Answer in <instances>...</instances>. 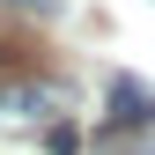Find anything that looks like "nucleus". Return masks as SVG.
<instances>
[{"label":"nucleus","mask_w":155,"mask_h":155,"mask_svg":"<svg viewBox=\"0 0 155 155\" xmlns=\"http://www.w3.org/2000/svg\"><path fill=\"white\" fill-rule=\"evenodd\" d=\"M59 118H67V89L45 81V74H22V81L0 89V126H8V133H45Z\"/></svg>","instance_id":"1"},{"label":"nucleus","mask_w":155,"mask_h":155,"mask_svg":"<svg viewBox=\"0 0 155 155\" xmlns=\"http://www.w3.org/2000/svg\"><path fill=\"white\" fill-rule=\"evenodd\" d=\"M148 118H155V96L118 74V81H111V126H148Z\"/></svg>","instance_id":"2"},{"label":"nucleus","mask_w":155,"mask_h":155,"mask_svg":"<svg viewBox=\"0 0 155 155\" xmlns=\"http://www.w3.org/2000/svg\"><path fill=\"white\" fill-rule=\"evenodd\" d=\"M45 148H52V155H74V148H81V133L59 118V126H45Z\"/></svg>","instance_id":"3"},{"label":"nucleus","mask_w":155,"mask_h":155,"mask_svg":"<svg viewBox=\"0 0 155 155\" xmlns=\"http://www.w3.org/2000/svg\"><path fill=\"white\" fill-rule=\"evenodd\" d=\"M8 8H30V15H52L59 0H8Z\"/></svg>","instance_id":"4"}]
</instances>
